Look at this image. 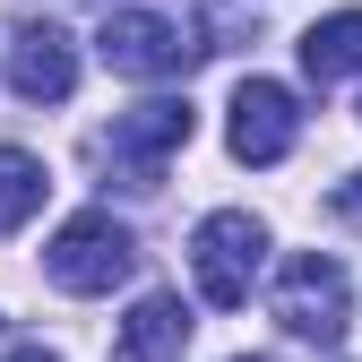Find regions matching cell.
<instances>
[{"mask_svg":"<svg viewBox=\"0 0 362 362\" xmlns=\"http://www.w3.org/2000/svg\"><path fill=\"white\" fill-rule=\"evenodd\" d=\"M328 207H337L345 224H362V173H345V181H337V190H328Z\"/></svg>","mask_w":362,"mask_h":362,"instance_id":"8fae6325","label":"cell"},{"mask_svg":"<svg viewBox=\"0 0 362 362\" xmlns=\"http://www.w3.org/2000/svg\"><path fill=\"white\" fill-rule=\"evenodd\" d=\"M43 190H52L43 156H26V147H0V233H18V224L43 207Z\"/></svg>","mask_w":362,"mask_h":362,"instance_id":"30bf717a","label":"cell"},{"mask_svg":"<svg viewBox=\"0 0 362 362\" xmlns=\"http://www.w3.org/2000/svg\"><path fill=\"white\" fill-rule=\"evenodd\" d=\"M302 69L320 78V86L354 78V69H362V9H337V18L310 26V35H302Z\"/></svg>","mask_w":362,"mask_h":362,"instance_id":"9c48e42d","label":"cell"},{"mask_svg":"<svg viewBox=\"0 0 362 362\" xmlns=\"http://www.w3.org/2000/svg\"><path fill=\"white\" fill-rule=\"evenodd\" d=\"M190 354V302L181 293H139L112 337V362H181Z\"/></svg>","mask_w":362,"mask_h":362,"instance_id":"ba28073f","label":"cell"},{"mask_svg":"<svg viewBox=\"0 0 362 362\" xmlns=\"http://www.w3.org/2000/svg\"><path fill=\"white\" fill-rule=\"evenodd\" d=\"M233 156L242 164H285L293 156V139H302V104H293V86H276V78H242L233 86Z\"/></svg>","mask_w":362,"mask_h":362,"instance_id":"8992f818","label":"cell"},{"mask_svg":"<svg viewBox=\"0 0 362 362\" xmlns=\"http://www.w3.org/2000/svg\"><path fill=\"white\" fill-rule=\"evenodd\" d=\"M259 259H267V224L250 207H216L199 216V233H190V276L216 310H242L250 285H259Z\"/></svg>","mask_w":362,"mask_h":362,"instance_id":"6da1fadb","label":"cell"},{"mask_svg":"<svg viewBox=\"0 0 362 362\" xmlns=\"http://www.w3.org/2000/svg\"><path fill=\"white\" fill-rule=\"evenodd\" d=\"M43 267H52L61 293H112V285H129V267H139V242H129V224H112L104 207H86V216H69L52 233Z\"/></svg>","mask_w":362,"mask_h":362,"instance_id":"7a4b0ae2","label":"cell"},{"mask_svg":"<svg viewBox=\"0 0 362 362\" xmlns=\"http://www.w3.org/2000/svg\"><path fill=\"white\" fill-rule=\"evenodd\" d=\"M9 362H61V354H43V345H18V354H9Z\"/></svg>","mask_w":362,"mask_h":362,"instance_id":"7c38bea8","label":"cell"},{"mask_svg":"<svg viewBox=\"0 0 362 362\" xmlns=\"http://www.w3.org/2000/svg\"><path fill=\"white\" fill-rule=\"evenodd\" d=\"M95 52H104L112 78H181V69L207 52V43H190L164 9H112L104 35H95Z\"/></svg>","mask_w":362,"mask_h":362,"instance_id":"5b68a950","label":"cell"},{"mask_svg":"<svg viewBox=\"0 0 362 362\" xmlns=\"http://www.w3.org/2000/svg\"><path fill=\"white\" fill-rule=\"evenodd\" d=\"M190 129H199L190 95H156V104H129V112L104 129V164L129 181V190H156V181H164V156H181V147H190Z\"/></svg>","mask_w":362,"mask_h":362,"instance_id":"3957f363","label":"cell"},{"mask_svg":"<svg viewBox=\"0 0 362 362\" xmlns=\"http://www.w3.org/2000/svg\"><path fill=\"white\" fill-rule=\"evenodd\" d=\"M9 86H18L26 104H69V86H78L69 35L61 26H18V43H9Z\"/></svg>","mask_w":362,"mask_h":362,"instance_id":"52a82bcc","label":"cell"},{"mask_svg":"<svg viewBox=\"0 0 362 362\" xmlns=\"http://www.w3.org/2000/svg\"><path fill=\"white\" fill-rule=\"evenodd\" d=\"M276 320H285L293 337L337 345V337H345V320H354V276H345L328 250L285 259V276H276Z\"/></svg>","mask_w":362,"mask_h":362,"instance_id":"277c9868","label":"cell"},{"mask_svg":"<svg viewBox=\"0 0 362 362\" xmlns=\"http://www.w3.org/2000/svg\"><path fill=\"white\" fill-rule=\"evenodd\" d=\"M242 362H276V354H242Z\"/></svg>","mask_w":362,"mask_h":362,"instance_id":"4fadbf2b","label":"cell"}]
</instances>
